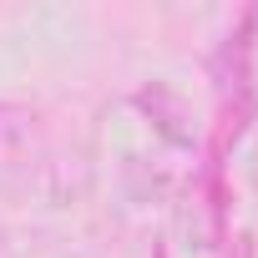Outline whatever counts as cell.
Segmentation results:
<instances>
[{
  "mask_svg": "<svg viewBox=\"0 0 258 258\" xmlns=\"http://www.w3.org/2000/svg\"><path fill=\"white\" fill-rule=\"evenodd\" d=\"M36 132H41V111L26 106V101H6V96H0V152L26 147Z\"/></svg>",
  "mask_w": 258,
  "mask_h": 258,
  "instance_id": "6da1fadb",
  "label": "cell"
},
{
  "mask_svg": "<svg viewBox=\"0 0 258 258\" xmlns=\"http://www.w3.org/2000/svg\"><path fill=\"white\" fill-rule=\"evenodd\" d=\"M0 248H6V228H0Z\"/></svg>",
  "mask_w": 258,
  "mask_h": 258,
  "instance_id": "7a4b0ae2",
  "label": "cell"
}]
</instances>
